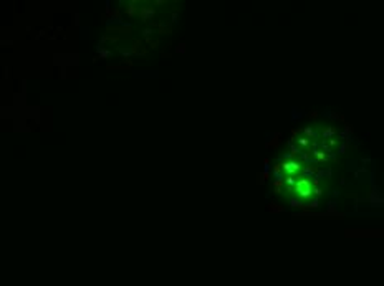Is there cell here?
<instances>
[{
  "instance_id": "cell-1",
  "label": "cell",
  "mask_w": 384,
  "mask_h": 286,
  "mask_svg": "<svg viewBox=\"0 0 384 286\" xmlns=\"http://www.w3.org/2000/svg\"><path fill=\"white\" fill-rule=\"evenodd\" d=\"M295 193H296L300 199H308V197H311V193H313V184H311V180L306 179V177H300V179L295 182Z\"/></svg>"
},
{
  "instance_id": "cell-2",
  "label": "cell",
  "mask_w": 384,
  "mask_h": 286,
  "mask_svg": "<svg viewBox=\"0 0 384 286\" xmlns=\"http://www.w3.org/2000/svg\"><path fill=\"white\" fill-rule=\"evenodd\" d=\"M283 170L288 174V177H291L301 170V166L298 162H286V164H283Z\"/></svg>"
}]
</instances>
